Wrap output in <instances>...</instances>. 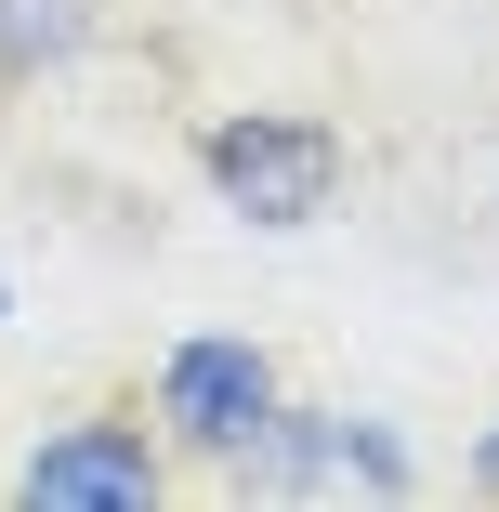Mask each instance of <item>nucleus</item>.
Masks as SVG:
<instances>
[{"instance_id": "39448f33", "label": "nucleus", "mask_w": 499, "mask_h": 512, "mask_svg": "<svg viewBox=\"0 0 499 512\" xmlns=\"http://www.w3.org/2000/svg\"><path fill=\"white\" fill-rule=\"evenodd\" d=\"M92 40V0H0V79H40Z\"/></svg>"}, {"instance_id": "f03ea898", "label": "nucleus", "mask_w": 499, "mask_h": 512, "mask_svg": "<svg viewBox=\"0 0 499 512\" xmlns=\"http://www.w3.org/2000/svg\"><path fill=\"white\" fill-rule=\"evenodd\" d=\"M276 434V355L237 342V329H197L158 355V447L197 460V473H250Z\"/></svg>"}, {"instance_id": "20e7f679", "label": "nucleus", "mask_w": 499, "mask_h": 512, "mask_svg": "<svg viewBox=\"0 0 499 512\" xmlns=\"http://www.w3.org/2000/svg\"><path fill=\"white\" fill-rule=\"evenodd\" d=\"M263 473H276V486H368V499H408V447H394L381 421H329V407H276Z\"/></svg>"}, {"instance_id": "423d86ee", "label": "nucleus", "mask_w": 499, "mask_h": 512, "mask_svg": "<svg viewBox=\"0 0 499 512\" xmlns=\"http://www.w3.org/2000/svg\"><path fill=\"white\" fill-rule=\"evenodd\" d=\"M473 486H486V499H499V421H486V434H473Z\"/></svg>"}, {"instance_id": "f257e3e1", "label": "nucleus", "mask_w": 499, "mask_h": 512, "mask_svg": "<svg viewBox=\"0 0 499 512\" xmlns=\"http://www.w3.org/2000/svg\"><path fill=\"white\" fill-rule=\"evenodd\" d=\"M197 171H211V197L237 224H329V197H342V132L329 119H303V106H237V119H211L197 132Z\"/></svg>"}, {"instance_id": "7ed1b4c3", "label": "nucleus", "mask_w": 499, "mask_h": 512, "mask_svg": "<svg viewBox=\"0 0 499 512\" xmlns=\"http://www.w3.org/2000/svg\"><path fill=\"white\" fill-rule=\"evenodd\" d=\"M14 499L27 512H158L171 499V447H158V421H66V434H40L27 460H14Z\"/></svg>"}]
</instances>
